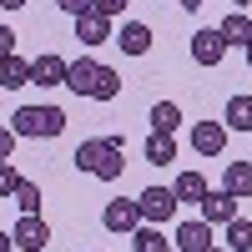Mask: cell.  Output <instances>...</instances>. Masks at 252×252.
I'll return each mask as SVG.
<instances>
[{
  "mask_svg": "<svg viewBox=\"0 0 252 252\" xmlns=\"http://www.w3.org/2000/svg\"><path fill=\"white\" fill-rule=\"evenodd\" d=\"M232 5H237V10H247V5H252V0H232Z\"/></svg>",
  "mask_w": 252,
  "mask_h": 252,
  "instance_id": "obj_32",
  "label": "cell"
},
{
  "mask_svg": "<svg viewBox=\"0 0 252 252\" xmlns=\"http://www.w3.org/2000/svg\"><path fill=\"white\" fill-rule=\"evenodd\" d=\"M222 187H227V192H232L237 202H242V197H252V161H227Z\"/></svg>",
  "mask_w": 252,
  "mask_h": 252,
  "instance_id": "obj_16",
  "label": "cell"
},
{
  "mask_svg": "<svg viewBox=\"0 0 252 252\" xmlns=\"http://www.w3.org/2000/svg\"><path fill=\"white\" fill-rule=\"evenodd\" d=\"M207 252H227V247H217V242H212V247H207Z\"/></svg>",
  "mask_w": 252,
  "mask_h": 252,
  "instance_id": "obj_34",
  "label": "cell"
},
{
  "mask_svg": "<svg viewBox=\"0 0 252 252\" xmlns=\"http://www.w3.org/2000/svg\"><path fill=\"white\" fill-rule=\"evenodd\" d=\"M111 46H121V56H146V51H152V26L121 20V31H111Z\"/></svg>",
  "mask_w": 252,
  "mask_h": 252,
  "instance_id": "obj_8",
  "label": "cell"
},
{
  "mask_svg": "<svg viewBox=\"0 0 252 252\" xmlns=\"http://www.w3.org/2000/svg\"><path fill=\"white\" fill-rule=\"evenodd\" d=\"M197 207H202V222H207V227H227V222L237 217V197L227 192V187H222V192H212V187H207V197H202Z\"/></svg>",
  "mask_w": 252,
  "mask_h": 252,
  "instance_id": "obj_5",
  "label": "cell"
},
{
  "mask_svg": "<svg viewBox=\"0 0 252 252\" xmlns=\"http://www.w3.org/2000/svg\"><path fill=\"white\" fill-rule=\"evenodd\" d=\"M222 56H227V40L217 31H197L192 35V61L197 66H222Z\"/></svg>",
  "mask_w": 252,
  "mask_h": 252,
  "instance_id": "obj_13",
  "label": "cell"
},
{
  "mask_svg": "<svg viewBox=\"0 0 252 252\" xmlns=\"http://www.w3.org/2000/svg\"><path fill=\"white\" fill-rule=\"evenodd\" d=\"M66 66H71L66 56L40 51V56L31 61V86H66Z\"/></svg>",
  "mask_w": 252,
  "mask_h": 252,
  "instance_id": "obj_7",
  "label": "cell"
},
{
  "mask_svg": "<svg viewBox=\"0 0 252 252\" xmlns=\"http://www.w3.org/2000/svg\"><path fill=\"white\" fill-rule=\"evenodd\" d=\"M15 207H20V212H40V187L20 177V187H15Z\"/></svg>",
  "mask_w": 252,
  "mask_h": 252,
  "instance_id": "obj_24",
  "label": "cell"
},
{
  "mask_svg": "<svg viewBox=\"0 0 252 252\" xmlns=\"http://www.w3.org/2000/svg\"><path fill=\"white\" fill-rule=\"evenodd\" d=\"M126 5H131V0H96L91 10H96V15H106V20H116V15H121Z\"/></svg>",
  "mask_w": 252,
  "mask_h": 252,
  "instance_id": "obj_26",
  "label": "cell"
},
{
  "mask_svg": "<svg viewBox=\"0 0 252 252\" xmlns=\"http://www.w3.org/2000/svg\"><path fill=\"white\" fill-rule=\"evenodd\" d=\"M15 187H20V172L10 161H0V197H15Z\"/></svg>",
  "mask_w": 252,
  "mask_h": 252,
  "instance_id": "obj_25",
  "label": "cell"
},
{
  "mask_svg": "<svg viewBox=\"0 0 252 252\" xmlns=\"http://www.w3.org/2000/svg\"><path fill=\"white\" fill-rule=\"evenodd\" d=\"M31 0H0V10H26Z\"/></svg>",
  "mask_w": 252,
  "mask_h": 252,
  "instance_id": "obj_30",
  "label": "cell"
},
{
  "mask_svg": "<svg viewBox=\"0 0 252 252\" xmlns=\"http://www.w3.org/2000/svg\"><path fill=\"white\" fill-rule=\"evenodd\" d=\"M222 146H227V126L222 121H197L192 126V152L197 157H222Z\"/></svg>",
  "mask_w": 252,
  "mask_h": 252,
  "instance_id": "obj_9",
  "label": "cell"
},
{
  "mask_svg": "<svg viewBox=\"0 0 252 252\" xmlns=\"http://www.w3.org/2000/svg\"><path fill=\"white\" fill-rule=\"evenodd\" d=\"M172 247H182V252H207V247H212V227H207L202 217L182 222L177 232H172Z\"/></svg>",
  "mask_w": 252,
  "mask_h": 252,
  "instance_id": "obj_11",
  "label": "cell"
},
{
  "mask_svg": "<svg viewBox=\"0 0 252 252\" xmlns=\"http://www.w3.org/2000/svg\"><path fill=\"white\" fill-rule=\"evenodd\" d=\"M227 252H252V217L227 222Z\"/></svg>",
  "mask_w": 252,
  "mask_h": 252,
  "instance_id": "obj_22",
  "label": "cell"
},
{
  "mask_svg": "<svg viewBox=\"0 0 252 252\" xmlns=\"http://www.w3.org/2000/svg\"><path fill=\"white\" fill-rule=\"evenodd\" d=\"M222 126H227V131H252V96H232V101H227Z\"/></svg>",
  "mask_w": 252,
  "mask_h": 252,
  "instance_id": "obj_17",
  "label": "cell"
},
{
  "mask_svg": "<svg viewBox=\"0 0 252 252\" xmlns=\"http://www.w3.org/2000/svg\"><path fill=\"white\" fill-rule=\"evenodd\" d=\"M10 131L15 136H61L66 131V111L61 106H20L15 116H10Z\"/></svg>",
  "mask_w": 252,
  "mask_h": 252,
  "instance_id": "obj_2",
  "label": "cell"
},
{
  "mask_svg": "<svg viewBox=\"0 0 252 252\" xmlns=\"http://www.w3.org/2000/svg\"><path fill=\"white\" fill-rule=\"evenodd\" d=\"M10 237H15L20 252H40V247L51 242V227H46V217H40V212H20V222L10 227Z\"/></svg>",
  "mask_w": 252,
  "mask_h": 252,
  "instance_id": "obj_4",
  "label": "cell"
},
{
  "mask_svg": "<svg viewBox=\"0 0 252 252\" xmlns=\"http://www.w3.org/2000/svg\"><path fill=\"white\" fill-rule=\"evenodd\" d=\"M136 207H141V222H152V227H161V222H172L177 217V192L172 187H146V192L136 197Z\"/></svg>",
  "mask_w": 252,
  "mask_h": 252,
  "instance_id": "obj_3",
  "label": "cell"
},
{
  "mask_svg": "<svg viewBox=\"0 0 252 252\" xmlns=\"http://www.w3.org/2000/svg\"><path fill=\"white\" fill-rule=\"evenodd\" d=\"M141 157L152 161V166L177 161V136H172V131H152V136H146V146H141Z\"/></svg>",
  "mask_w": 252,
  "mask_h": 252,
  "instance_id": "obj_14",
  "label": "cell"
},
{
  "mask_svg": "<svg viewBox=\"0 0 252 252\" xmlns=\"http://www.w3.org/2000/svg\"><path fill=\"white\" fill-rule=\"evenodd\" d=\"M5 56H15V31L0 26V61H5Z\"/></svg>",
  "mask_w": 252,
  "mask_h": 252,
  "instance_id": "obj_29",
  "label": "cell"
},
{
  "mask_svg": "<svg viewBox=\"0 0 252 252\" xmlns=\"http://www.w3.org/2000/svg\"><path fill=\"white\" fill-rule=\"evenodd\" d=\"M121 96V71L116 66H101V76H96V91H91V101H116Z\"/></svg>",
  "mask_w": 252,
  "mask_h": 252,
  "instance_id": "obj_23",
  "label": "cell"
},
{
  "mask_svg": "<svg viewBox=\"0 0 252 252\" xmlns=\"http://www.w3.org/2000/svg\"><path fill=\"white\" fill-rule=\"evenodd\" d=\"M0 86H5V91H20V86H31V61H20V56H5V61H0Z\"/></svg>",
  "mask_w": 252,
  "mask_h": 252,
  "instance_id": "obj_18",
  "label": "cell"
},
{
  "mask_svg": "<svg viewBox=\"0 0 252 252\" xmlns=\"http://www.w3.org/2000/svg\"><path fill=\"white\" fill-rule=\"evenodd\" d=\"M242 51H247V66H252V40H247V46H242Z\"/></svg>",
  "mask_w": 252,
  "mask_h": 252,
  "instance_id": "obj_33",
  "label": "cell"
},
{
  "mask_svg": "<svg viewBox=\"0 0 252 252\" xmlns=\"http://www.w3.org/2000/svg\"><path fill=\"white\" fill-rule=\"evenodd\" d=\"M56 5H61V10H66L71 20H76V15H86V10L96 5V0H56Z\"/></svg>",
  "mask_w": 252,
  "mask_h": 252,
  "instance_id": "obj_27",
  "label": "cell"
},
{
  "mask_svg": "<svg viewBox=\"0 0 252 252\" xmlns=\"http://www.w3.org/2000/svg\"><path fill=\"white\" fill-rule=\"evenodd\" d=\"M101 227H106V232H136V227H141V207H136V197H131V202H126V197L106 202Z\"/></svg>",
  "mask_w": 252,
  "mask_h": 252,
  "instance_id": "obj_6",
  "label": "cell"
},
{
  "mask_svg": "<svg viewBox=\"0 0 252 252\" xmlns=\"http://www.w3.org/2000/svg\"><path fill=\"white\" fill-rule=\"evenodd\" d=\"M0 252H15V237L10 232H0Z\"/></svg>",
  "mask_w": 252,
  "mask_h": 252,
  "instance_id": "obj_31",
  "label": "cell"
},
{
  "mask_svg": "<svg viewBox=\"0 0 252 252\" xmlns=\"http://www.w3.org/2000/svg\"><path fill=\"white\" fill-rule=\"evenodd\" d=\"M217 35L227 40V51H232V46H247V40H252V15H247V10H232V15L217 26Z\"/></svg>",
  "mask_w": 252,
  "mask_h": 252,
  "instance_id": "obj_15",
  "label": "cell"
},
{
  "mask_svg": "<svg viewBox=\"0 0 252 252\" xmlns=\"http://www.w3.org/2000/svg\"><path fill=\"white\" fill-rule=\"evenodd\" d=\"M131 252H172V242L161 237V227H152V222H141L136 232H131Z\"/></svg>",
  "mask_w": 252,
  "mask_h": 252,
  "instance_id": "obj_19",
  "label": "cell"
},
{
  "mask_svg": "<svg viewBox=\"0 0 252 252\" xmlns=\"http://www.w3.org/2000/svg\"><path fill=\"white\" fill-rule=\"evenodd\" d=\"M15 131H10V126H0V161H10V152H15Z\"/></svg>",
  "mask_w": 252,
  "mask_h": 252,
  "instance_id": "obj_28",
  "label": "cell"
},
{
  "mask_svg": "<svg viewBox=\"0 0 252 252\" xmlns=\"http://www.w3.org/2000/svg\"><path fill=\"white\" fill-rule=\"evenodd\" d=\"M126 141L121 136H86L76 146V172H86V177H96V182H121V172H126Z\"/></svg>",
  "mask_w": 252,
  "mask_h": 252,
  "instance_id": "obj_1",
  "label": "cell"
},
{
  "mask_svg": "<svg viewBox=\"0 0 252 252\" xmlns=\"http://www.w3.org/2000/svg\"><path fill=\"white\" fill-rule=\"evenodd\" d=\"M76 40H81V46H111V20L96 15V10L76 15Z\"/></svg>",
  "mask_w": 252,
  "mask_h": 252,
  "instance_id": "obj_12",
  "label": "cell"
},
{
  "mask_svg": "<svg viewBox=\"0 0 252 252\" xmlns=\"http://www.w3.org/2000/svg\"><path fill=\"white\" fill-rule=\"evenodd\" d=\"M172 192H177V202H202V197H207V177H202V172H182Z\"/></svg>",
  "mask_w": 252,
  "mask_h": 252,
  "instance_id": "obj_21",
  "label": "cell"
},
{
  "mask_svg": "<svg viewBox=\"0 0 252 252\" xmlns=\"http://www.w3.org/2000/svg\"><path fill=\"white\" fill-rule=\"evenodd\" d=\"M96 76H101V61H91V56H76L71 66H66V86H71L76 96H91V91H96Z\"/></svg>",
  "mask_w": 252,
  "mask_h": 252,
  "instance_id": "obj_10",
  "label": "cell"
},
{
  "mask_svg": "<svg viewBox=\"0 0 252 252\" xmlns=\"http://www.w3.org/2000/svg\"><path fill=\"white\" fill-rule=\"evenodd\" d=\"M177 126H182V106L177 101H157L152 106V131H172L177 136Z\"/></svg>",
  "mask_w": 252,
  "mask_h": 252,
  "instance_id": "obj_20",
  "label": "cell"
}]
</instances>
